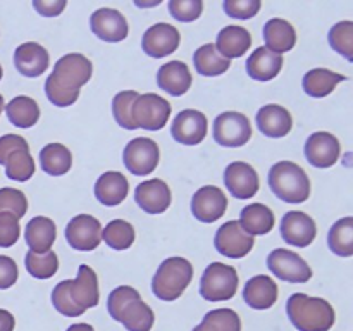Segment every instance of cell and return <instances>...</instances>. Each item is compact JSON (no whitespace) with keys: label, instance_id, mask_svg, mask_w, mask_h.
I'll return each instance as SVG.
<instances>
[{"label":"cell","instance_id":"36","mask_svg":"<svg viewBox=\"0 0 353 331\" xmlns=\"http://www.w3.org/2000/svg\"><path fill=\"white\" fill-rule=\"evenodd\" d=\"M327 245L340 257L353 255V217H343L333 224L327 234Z\"/></svg>","mask_w":353,"mask_h":331},{"label":"cell","instance_id":"6","mask_svg":"<svg viewBox=\"0 0 353 331\" xmlns=\"http://www.w3.org/2000/svg\"><path fill=\"white\" fill-rule=\"evenodd\" d=\"M238 285L240 279L233 265L212 262L207 265L200 279V295L207 302H224L236 295Z\"/></svg>","mask_w":353,"mask_h":331},{"label":"cell","instance_id":"38","mask_svg":"<svg viewBox=\"0 0 353 331\" xmlns=\"http://www.w3.org/2000/svg\"><path fill=\"white\" fill-rule=\"evenodd\" d=\"M196 331H241V319L233 309H214L205 314Z\"/></svg>","mask_w":353,"mask_h":331},{"label":"cell","instance_id":"3","mask_svg":"<svg viewBox=\"0 0 353 331\" xmlns=\"http://www.w3.org/2000/svg\"><path fill=\"white\" fill-rule=\"evenodd\" d=\"M286 314L299 331H330L336 321L333 305L321 297L293 293L286 302Z\"/></svg>","mask_w":353,"mask_h":331},{"label":"cell","instance_id":"44","mask_svg":"<svg viewBox=\"0 0 353 331\" xmlns=\"http://www.w3.org/2000/svg\"><path fill=\"white\" fill-rule=\"evenodd\" d=\"M28 210V199L21 190L0 188V212H9L17 219Z\"/></svg>","mask_w":353,"mask_h":331},{"label":"cell","instance_id":"8","mask_svg":"<svg viewBox=\"0 0 353 331\" xmlns=\"http://www.w3.org/2000/svg\"><path fill=\"white\" fill-rule=\"evenodd\" d=\"M161 161L159 145L152 138L138 137L133 138L124 147L123 162L128 171L134 176H147L155 171Z\"/></svg>","mask_w":353,"mask_h":331},{"label":"cell","instance_id":"16","mask_svg":"<svg viewBox=\"0 0 353 331\" xmlns=\"http://www.w3.org/2000/svg\"><path fill=\"white\" fill-rule=\"evenodd\" d=\"M226 193L214 185L196 190L192 199V214L202 223H216L226 214Z\"/></svg>","mask_w":353,"mask_h":331},{"label":"cell","instance_id":"37","mask_svg":"<svg viewBox=\"0 0 353 331\" xmlns=\"http://www.w3.org/2000/svg\"><path fill=\"white\" fill-rule=\"evenodd\" d=\"M102 240L114 250H126L134 241L133 224L124 219H114L102 230Z\"/></svg>","mask_w":353,"mask_h":331},{"label":"cell","instance_id":"14","mask_svg":"<svg viewBox=\"0 0 353 331\" xmlns=\"http://www.w3.org/2000/svg\"><path fill=\"white\" fill-rule=\"evenodd\" d=\"M181 43V34L178 28L169 23H157L145 31L141 38V48L147 55L154 59L165 57L178 50Z\"/></svg>","mask_w":353,"mask_h":331},{"label":"cell","instance_id":"32","mask_svg":"<svg viewBox=\"0 0 353 331\" xmlns=\"http://www.w3.org/2000/svg\"><path fill=\"white\" fill-rule=\"evenodd\" d=\"M347 76L338 74V72L330 71V69L317 68L307 72L303 76V92L314 99H323V97L331 95L341 81H345Z\"/></svg>","mask_w":353,"mask_h":331},{"label":"cell","instance_id":"5","mask_svg":"<svg viewBox=\"0 0 353 331\" xmlns=\"http://www.w3.org/2000/svg\"><path fill=\"white\" fill-rule=\"evenodd\" d=\"M193 279V265L185 257H169L161 262L152 278V292L164 302L179 299Z\"/></svg>","mask_w":353,"mask_h":331},{"label":"cell","instance_id":"52","mask_svg":"<svg viewBox=\"0 0 353 331\" xmlns=\"http://www.w3.org/2000/svg\"><path fill=\"white\" fill-rule=\"evenodd\" d=\"M68 331H95V330H93V326H90V324L78 323V324H72V326H69Z\"/></svg>","mask_w":353,"mask_h":331},{"label":"cell","instance_id":"27","mask_svg":"<svg viewBox=\"0 0 353 331\" xmlns=\"http://www.w3.org/2000/svg\"><path fill=\"white\" fill-rule=\"evenodd\" d=\"M55 238H57V228L50 217L37 216L26 224L24 230V240L28 247L34 254H47L52 250Z\"/></svg>","mask_w":353,"mask_h":331},{"label":"cell","instance_id":"18","mask_svg":"<svg viewBox=\"0 0 353 331\" xmlns=\"http://www.w3.org/2000/svg\"><path fill=\"white\" fill-rule=\"evenodd\" d=\"M224 185L234 199H252L261 188L259 174L247 162H231L224 169Z\"/></svg>","mask_w":353,"mask_h":331},{"label":"cell","instance_id":"49","mask_svg":"<svg viewBox=\"0 0 353 331\" xmlns=\"http://www.w3.org/2000/svg\"><path fill=\"white\" fill-rule=\"evenodd\" d=\"M17 276H19V269L14 259L0 255V290L10 288L17 281Z\"/></svg>","mask_w":353,"mask_h":331},{"label":"cell","instance_id":"43","mask_svg":"<svg viewBox=\"0 0 353 331\" xmlns=\"http://www.w3.org/2000/svg\"><path fill=\"white\" fill-rule=\"evenodd\" d=\"M69 288H71V279H64V281H61L59 285H55L54 292H52V303H54L55 310L64 314V316L68 317L83 316L85 312H83V310L72 302Z\"/></svg>","mask_w":353,"mask_h":331},{"label":"cell","instance_id":"31","mask_svg":"<svg viewBox=\"0 0 353 331\" xmlns=\"http://www.w3.org/2000/svg\"><path fill=\"white\" fill-rule=\"evenodd\" d=\"M238 223L250 237L268 234L274 228V212L264 203H250L243 207Z\"/></svg>","mask_w":353,"mask_h":331},{"label":"cell","instance_id":"30","mask_svg":"<svg viewBox=\"0 0 353 331\" xmlns=\"http://www.w3.org/2000/svg\"><path fill=\"white\" fill-rule=\"evenodd\" d=\"M264 41L265 48L274 54L290 52L296 43V31L288 21L281 17H272L264 26Z\"/></svg>","mask_w":353,"mask_h":331},{"label":"cell","instance_id":"39","mask_svg":"<svg viewBox=\"0 0 353 331\" xmlns=\"http://www.w3.org/2000/svg\"><path fill=\"white\" fill-rule=\"evenodd\" d=\"M24 265L33 278L48 279L57 272L59 257L54 250L47 252V254H34L30 250L24 257Z\"/></svg>","mask_w":353,"mask_h":331},{"label":"cell","instance_id":"21","mask_svg":"<svg viewBox=\"0 0 353 331\" xmlns=\"http://www.w3.org/2000/svg\"><path fill=\"white\" fill-rule=\"evenodd\" d=\"M50 64V55L47 48L34 41L19 45L14 52V66L26 78H38L43 74Z\"/></svg>","mask_w":353,"mask_h":331},{"label":"cell","instance_id":"26","mask_svg":"<svg viewBox=\"0 0 353 331\" xmlns=\"http://www.w3.org/2000/svg\"><path fill=\"white\" fill-rule=\"evenodd\" d=\"M128 192H130V183L119 171L103 172L95 183L97 200L105 207L119 205L128 197Z\"/></svg>","mask_w":353,"mask_h":331},{"label":"cell","instance_id":"48","mask_svg":"<svg viewBox=\"0 0 353 331\" xmlns=\"http://www.w3.org/2000/svg\"><path fill=\"white\" fill-rule=\"evenodd\" d=\"M16 150H30V145L19 134H3L0 138V164H6L7 157Z\"/></svg>","mask_w":353,"mask_h":331},{"label":"cell","instance_id":"20","mask_svg":"<svg viewBox=\"0 0 353 331\" xmlns=\"http://www.w3.org/2000/svg\"><path fill=\"white\" fill-rule=\"evenodd\" d=\"M134 202L147 214H162L172 202L171 188L161 178L147 179L134 190Z\"/></svg>","mask_w":353,"mask_h":331},{"label":"cell","instance_id":"17","mask_svg":"<svg viewBox=\"0 0 353 331\" xmlns=\"http://www.w3.org/2000/svg\"><path fill=\"white\" fill-rule=\"evenodd\" d=\"M341 154V145L334 134L327 131L312 133L305 141V157L314 168L326 169L338 162Z\"/></svg>","mask_w":353,"mask_h":331},{"label":"cell","instance_id":"25","mask_svg":"<svg viewBox=\"0 0 353 331\" xmlns=\"http://www.w3.org/2000/svg\"><path fill=\"white\" fill-rule=\"evenodd\" d=\"M192 72L188 66L183 61H171L159 68L157 71V85L165 93L172 97H181L192 86Z\"/></svg>","mask_w":353,"mask_h":331},{"label":"cell","instance_id":"2","mask_svg":"<svg viewBox=\"0 0 353 331\" xmlns=\"http://www.w3.org/2000/svg\"><path fill=\"white\" fill-rule=\"evenodd\" d=\"M107 310L128 331H150L154 326V310L141 300L140 292L133 286H117L112 290L107 299Z\"/></svg>","mask_w":353,"mask_h":331},{"label":"cell","instance_id":"10","mask_svg":"<svg viewBox=\"0 0 353 331\" xmlns=\"http://www.w3.org/2000/svg\"><path fill=\"white\" fill-rule=\"evenodd\" d=\"M268 268L274 276L288 283H307L312 278L310 265L288 248H276L268 255Z\"/></svg>","mask_w":353,"mask_h":331},{"label":"cell","instance_id":"19","mask_svg":"<svg viewBox=\"0 0 353 331\" xmlns=\"http://www.w3.org/2000/svg\"><path fill=\"white\" fill-rule=\"evenodd\" d=\"M207 117L205 114L195 109L181 110L174 117L171 126V134L178 143L199 145L207 137Z\"/></svg>","mask_w":353,"mask_h":331},{"label":"cell","instance_id":"33","mask_svg":"<svg viewBox=\"0 0 353 331\" xmlns=\"http://www.w3.org/2000/svg\"><path fill=\"white\" fill-rule=\"evenodd\" d=\"M3 109H6L7 119L10 121V124L17 128H31L40 119V107H38L37 100L26 95L14 97Z\"/></svg>","mask_w":353,"mask_h":331},{"label":"cell","instance_id":"47","mask_svg":"<svg viewBox=\"0 0 353 331\" xmlns=\"http://www.w3.org/2000/svg\"><path fill=\"white\" fill-rule=\"evenodd\" d=\"M21 234L19 221L9 212H0V247L9 248L17 243Z\"/></svg>","mask_w":353,"mask_h":331},{"label":"cell","instance_id":"34","mask_svg":"<svg viewBox=\"0 0 353 331\" xmlns=\"http://www.w3.org/2000/svg\"><path fill=\"white\" fill-rule=\"evenodd\" d=\"M193 64L195 69L202 76H221L231 68V61L224 59L223 55L217 52L216 45L207 43L202 45L200 48H196V52L193 54Z\"/></svg>","mask_w":353,"mask_h":331},{"label":"cell","instance_id":"55","mask_svg":"<svg viewBox=\"0 0 353 331\" xmlns=\"http://www.w3.org/2000/svg\"><path fill=\"white\" fill-rule=\"evenodd\" d=\"M193 331H196V328H193Z\"/></svg>","mask_w":353,"mask_h":331},{"label":"cell","instance_id":"41","mask_svg":"<svg viewBox=\"0 0 353 331\" xmlns=\"http://www.w3.org/2000/svg\"><path fill=\"white\" fill-rule=\"evenodd\" d=\"M330 45L333 50L343 55L347 61H353V23L341 21L330 30Z\"/></svg>","mask_w":353,"mask_h":331},{"label":"cell","instance_id":"53","mask_svg":"<svg viewBox=\"0 0 353 331\" xmlns=\"http://www.w3.org/2000/svg\"><path fill=\"white\" fill-rule=\"evenodd\" d=\"M3 107H6V103H3V97H2V95H0V114H2Z\"/></svg>","mask_w":353,"mask_h":331},{"label":"cell","instance_id":"12","mask_svg":"<svg viewBox=\"0 0 353 331\" xmlns=\"http://www.w3.org/2000/svg\"><path fill=\"white\" fill-rule=\"evenodd\" d=\"M214 245L224 257L241 259L250 254L254 248V237H250L238 221H228L217 230Z\"/></svg>","mask_w":353,"mask_h":331},{"label":"cell","instance_id":"50","mask_svg":"<svg viewBox=\"0 0 353 331\" xmlns=\"http://www.w3.org/2000/svg\"><path fill=\"white\" fill-rule=\"evenodd\" d=\"M68 2L65 0H34L33 7L43 17H55L65 9Z\"/></svg>","mask_w":353,"mask_h":331},{"label":"cell","instance_id":"35","mask_svg":"<svg viewBox=\"0 0 353 331\" xmlns=\"http://www.w3.org/2000/svg\"><path fill=\"white\" fill-rule=\"evenodd\" d=\"M40 166L47 174L62 176L71 169L72 154L62 143H48L40 152Z\"/></svg>","mask_w":353,"mask_h":331},{"label":"cell","instance_id":"4","mask_svg":"<svg viewBox=\"0 0 353 331\" xmlns=\"http://www.w3.org/2000/svg\"><path fill=\"white\" fill-rule=\"evenodd\" d=\"M269 186L286 203H302L310 197V179L303 168L292 161H279L269 171Z\"/></svg>","mask_w":353,"mask_h":331},{"label":"cell","instance_id":"13","mask_svg":"<svg viewBox=\"0 0 353 331\" xmlns=\"http://www.w3.org/2000/svg\"><path fill=\"white\" fill-rule=\"evenodd\" d=\"M90 28L97 38L107 43H117V41L126 40L130 33L128 21L119 10L110 9V7H102L97 9L90 17Z\"/></svg>","mask_w":353,"mask_h":331},{"label":"cell","instance_id":"15","mask_svg":"<svg viewBox=\"0 0 353 331\" xmlns=\"http://www.w3.org/2000/svg\"><path fill=\"white\" fill-rule=\"evenodd\" d=\"M316 221L302 210H290L281 219V237L292 247L305 248L316 240Z\"/></svg>","mask_w":353,"mask_h":331},{"label":"cell","instance_id":"24","mask_svg":"<svg viewBox=\"0 0 353 331\" xmlns=\"http://www.w3.org/2000/svg\"><path fill=\"white\" fill-rule=\"evenodd\" d=\"M243 300L248 307L257 310L271 309L278 300V285L271 276L259 274L248 279L243 288Z\"/></svg>","mask_w":353,"mask_h":331},{"label":"cell","instance_id":"7","mask_svg":"<svg viewBox=\"0 0 353 331\" xmlns=\"http://www.w3.org/2000/svg\"><path fill=\"white\" fill-rule=\"evenodd\" d=\"M171 110V103L164 97H159L157 93H145L134 99L131 106V116L137 128L159 131L168 124Z\"/></svg>","mask_w":353,"mask_h":331},{"label":"cell","instance_id":"1","mask_svg":"<svg viewBox=\"0 0 353 331\" xmlns=\"http://www.w3.org/2000/svg\"><path fill=\"white\" fill-rule=\"evenodd\" d=\"M93 66L86 55L68 54L59 59L54 71L45 81L47 99L57 107H69L76 103L79 88L92 79Z\"/></svg>","mask_w":353,"mask_h":331},{"label":"cell","instance_id":"42","mask_svg":"<svg viewBox=\"0 0 353 331\" xmlns=\"http://www.w3.org/2000/svg\"><path fill=\"white\" fill-rule=\"evenodd\" d=\"M140 95L134 90H124L119 92L112 100V114L116 123L124 130H137V124L133 123V116H131V106H133L134 99Z\"/></svg>","mask_w":353,"mask_h":331},{"label":"cell","instance_id":"23","mask_svg":"<svg viewBox=\"0 0 353 331\" xmlns=\"http://www.w3.org/2000/svg\"><path fill=\"white\" fill-rule=\"evenodd\" d=\"M257 128L269 138H283L292 131L293 117L288 109L278 103H268L257 112Z\"/></svg>","mask_w":353,"mask_h":331},{"label":"cell","instance_id":"46","mask_svg":"<svg viewBox=\"0 0 353 331\" xmlns=\"http://www.w3.org/2000/svg\"><path fill=\"white\" fill-rule=\"evenodd\" d=\"M261 0H224V12L234 19H252L261 10Z\"/></svg>","mask_w":353,"mask_h":331},{"label":"cell","instance_id":"40","mask_svg":"<svg viewBox=\"0 0 353 331\" xmlns=\"http://www.w3.org/2000/svg\"><path fill=\"white\" fill-rule=\"evenodd\" d=\"M6 174L14 181H28L34 174V161L30 150H16L6 161Z\"/></svg>","mask_w":353,"mask_h":331},{"label":"cell","instance_id":"28","mask_svg":"<svg viewBox=\"0 0 353 331\" xmlns=\"http://www.w3.org/2000/svg\"><path fill=\"white\" fill-rule=\"evenodd\" d=\"M283 55L274 54L269 48L259 47L247 61V72L255 81H271L281 72Z\"/></svg>","mask_w":353,"mask_h":331},{"label":"cell","instance_id":"29","mask_svg":"<svg viewBox=\"0 0 353 331\" xmlns=\"http://www.w3.org/2000/svg\"><path fill=\"white\" fill-rule=\"evenodd\" d=\"M214 45L224 59L231 61L247 54L252 45V34L243 26H226L219 31Z\"/></svg>","mask_w":353,"mask_h":331},{"label":"cell","instance_id":"22","mask_svg":"<svg viewBox=\"0 0 353 331\" xmlns=\"http://www.w3.org/2000/svg\"><path fill=\"white\" fill-rule=\"evenodd\" d=\"M71 299L79 309L85 310L99 305L100 292H99V278L95 271L86 264H81L78 269V278L71 279Z\"/></svg>","mask_w":353,"mask_h":331},{"label":"cell","instance_id":"45","mask_svg":"<svg viewBox=\"0 0 353 331\" xmlns=\"http://www.w3.org/2000/svg\"><path fill=\"white\" fill-rule=\"evenodd\" d=\"M203 2L202 0H171L169 2V12L174 19L181 23H192L202 16Z\"/></svg>","mask_w":353,"mask_h":331},{"label":"cell","instance_id":"51","mask_svg":"<svg viewBox=\"0 0 353 331\" xmlns=\"http://www.w3.org/2000/svg\"><path fill=\"white\" fill-rule=\"evenodd\" d=\"M16 328V319L12 314L6 309H0V331H14Z\"/></svg>","mask_w":353,"mask_h":331},{"label":"cell","instance_id":"11","mask_svg":"<svg viewBox=\"0 0 353 331\" xmlns=\"http://www.w3.org/2000/svg\"><path fill=\"white\" fill-rule=\"evenodd\" d=\"M65 240L74 250H95L102 241V224L90 214H78L65 226Z\"/></svg>","mask_w":353,"mask_h":331},{"label":"cell","instance_id":"54","mask_svg":"<svg viewBox=\"0 0 353 331\" xmlns=\"http://www.w3.org/2000/svg\"><path fill=\"white\" fill-rule=\"evenodd\" d=\"M2 76H3V69H2V66H0V79H2Z\"/></svg>","mask_w":353,"mask_h":331},{"label":"cell","instance_id":"9","mask_svg":"<svg viewBox=\"0 0 353 331\" xmlns=\"http://www.w3.org/2000/svg\"><path fill=\"white\" fill-rule=\"evenodd\" d=\"M252 138V124L245 114L223 112L214 121V140L223 147L236 148Z\"/></svg>","mask_w":353,"mask_h":331}]
</instances>
